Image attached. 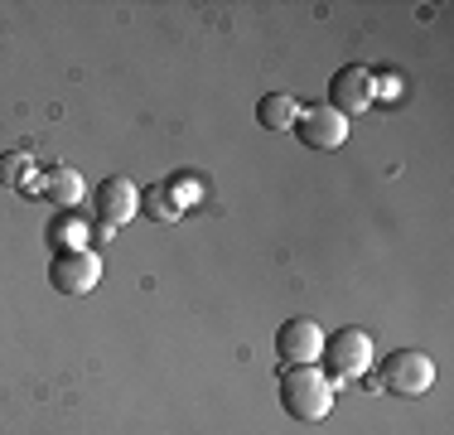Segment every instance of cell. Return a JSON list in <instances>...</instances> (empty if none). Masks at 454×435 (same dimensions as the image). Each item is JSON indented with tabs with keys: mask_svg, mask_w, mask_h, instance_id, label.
<instances>
[{
	"mask_svg": "<svg viewBox=\"0 0 454 435\" xmlns=\"http://www.w3.org/2000/svg\"><path fill=\"white\" fill-rule=\"evenodd\" d=\"M280 407H286L290 421H324L333 411V383L319 373L315 363L309 368H286L280 373Z\"/></svg>",
	"mask_w": 454,
	"mask_h": 435,
	"instance_id": "obj_1",
	"label": "cell"
},
{
	"mask_svg": "<svg viewBox=\"0 0 454 435\" xmlns=\"http://www.w3.org/2000/svg\"><path fill=\"white\" fill-rule=\"evenodd\" d=\"M377 348H372V334L367 329H339V334H324V377L329 383H353V377H363L367 368H372Z\"/></svg>",
	"mask_w": 454,
	"mask_h": 435,
	"instance_id": "obj_2",
	"label": "cell"
},
{
	"mask_svg": "<svg viewBox=\"0 0 454 435\" xmlns=\"http://www.w3.org/2000/svg\"><path fill=\"white\" fill-rule=\"evenodd\" d=\"M382 387L392 397H426L435 387V358L420 348H396L382 358Z\"/></svg>",
	"mask_w": 454,
	"mask_h": 435,
	"instance_id": "obj_3",
	"label": "cell"
},
{
	"mask_svg": "<svg viewBox=\"0 0 454 435\" xmlns=\"http://www.w3.org/2000/svg\"><path fill=\"white\" fill-rule=\"evenodd\" d=\"M97 281H102V257L92 247H78V252H53L49 261V286L59 296H92Z\"/></svg>",
	"mask_w": 454,
	"mask_h": 435,
	"instance_id": "obj_4",
	"label": "cell"
},
{
	"mask_svg": "<svg viewBox=\"0 0 454 435\" xmlns=\"http://www.w3.org/2000/svg\"><path fill=\"white\" fill-rule=\"evenodd\" d=\"M92 213H97V227H102V233H116V227H126L140 213V189L126 179V174H112V179L97 184Z\"/></svg>",
	"mask_w": 454,
	"mask_h": 435,
	"instance_id": "obj_5",
	"label": "cell"
},
{
	"mask_svg": "<svg viewBox=\"0 0 454 435\" xmlns=\"http://www.w3.org/2000/svg\"><path fill=\"white\" fill-rule=\"evenodd\" d=\"M372 102H377V97H372V73L358 68V63H348V68H339V73L329 78V102H324V107H333L343 122L363 116Z\"/></svg>",
	"mask_w": 454,
	"mask_h": 435,
	"instance_id": "obj_6",
	"label": "cell"
},
{
	"mask_svg": "<svg viewBox=\"0 0 454 435\" xmlns=\"http://www.w3.org/2000/svg\"><path fill=\"white\" fill-rule=\"evenodd\" d=\"M276 353H280V363L286 368H309V363H319V353H324V329H319V320H286L280 324V334H276Z\"/></svg>",
	"mask_w": 454,
	"mask_h": 435,
	"instance_id": "obj_7",
	"label": "cell"
},
{
	"mask_svg": "<svg viewBox=\"0 0 454 435\" xmlns=\"http://www.w3.org/2000/svg\"><path fill=\"white\" fill-rule=\"evenodd\" d=\"M295 136L305 140L309 150H339L348 140V122H343L333 107H309V112L295 116Z\"/></svg>",
	"mask_w": 454,
	"mask_h": 435,
	"instance_id": "obj_8",
	"label": "cell"
},
{
	"mask_svg": "<svg viewBox=\"0 0 454 435\" xmlns=\"http://www.w3.org/2000/svg\"><path fill=\"white\" fill-rule=\"evenodd\" d=\"M44 199L53 203L59 213H73L82 203V174L73 170V165H53L44 174Z\"/></svg>",
	"mask_w": 454,
	"mask_h": 435,
	"instance_id": "obj_9",
	"label": "cell"
},
{
	"mask_svg": "<svg viewBox=\"0 0 454 435\" xmlns=\"http://www.w3.org/2000/svg\"><path fill=\"white\" fill-rule=\"evenodd\" d=\"M295 116H300V102L290 92H266L256 102V122L266 130H295Z\"/></svg>",
	"mask_w": 454,
	"mask_h": 435,
	"instance_id": "obj_10",
	"label": "cell"
},
{
	"mask_svg": "<svg viewBox=\"0 0 454 435\" xmlns=\"http://www.w3.org/2000/svg\"><path fill=\"white\" fill-rule=\"evenodd\" d=\"M49 237H53V247H59V252H78V247L92 242L88 223H82V218H73V213H59V223L49 227Z\"/></svg>",
	"mask_w": 454,
	"mask_h": 435,
	"instance_id": "obj_11",
	"label": "cell"
},
{
	"mask_svg": "<svg viewBox=\"0 0 454 435\" xmlns=\"http://www.w3.org/2000/svg\"><path fill=\"white\" fill-rule=\"evenodd\" d=\"M29 170H35V160H29L25 150H15V155L0 160V184H20V189L39 194V189H44V179H39V174H29Z\"/></svg>",
	"mask_w": 454,
	"mask_h": 435,
	"instance_id": "obj_12",
	"label": "cell"
},
{
	"mask_svg": "<svg viewBox=\"0 0 454 435\" xmlns=\"http://www.w3.org/2000/svg\"><path fill=\"white\" fill-rule=\"evenodd\" d=\"M372 97L377 102H396V97H402V73H372Z\"/></svg>",
	"mask_w": 454,
	"mask_h": 435,
	"instance_id": "obj_13",
	"label": "cell"
}]
</instances>
